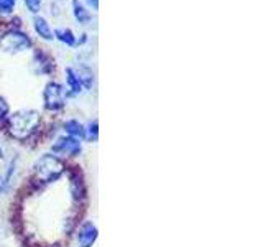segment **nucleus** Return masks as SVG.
Here are the masks:
<instances>
[{
	"label": "nucleus",
	"instance_id": "obj_1",
	"mask_svg": "<svg viewBox=\"0 0 263 247\" xmlns=\"http://www.w3.org/2000/svg\"><path fill=\"white\" fill-rule=\"evenodd\" d=\"M40 126V112L36 111H20L13 114L8 120V130L15 138H27Z\"/></svg>",
	"mask_w": 263,
	"mask_h": 247
},
{
	"label": "nucleus",
	"instance_id": "obj_2",
	"mask_svg": "<svg viewBox=\"0 0 263 247\" xmlns=\"http://www.w3.org/2000/svg\"><path fill=\"white\" fill-rule=\"evenodd\" d=\"M64 173V163L54 155H43L36 160L33 167V175L36 181L41 183H51L56 181Z\"/></svg>",
	"mask_w": 263,
	"mask_h": 247
},
{
	"label": "nucleus",
	"instance_id": "obj_3",
	"mask_svg": "<svg viewBox=\"0 0 263 247\" xmlns=\"http://www.w3.org/2000/svg\"><path fill=\"white\" fill-rule=\"evenodd\" d=\"M30 46H31L30 37L20 30H10L0 38V49L5 53H10V55L22 53L25 49H28Z\"/></svg>",
	"mask_w": 263,
	"mask_h": 247
},
{
	"label": "nucleus",
	"instance_id": "obj_4",
	"mask_svg": "<svg viewBox=\"0 0 263 247\" xmlns=\"http://www.w3.org/2000/svg\"><path fill=\"white\" fill-rule=\"evenodd\" d=\"M45 107L49 111H58L66 104V91L58 82H48L43 93Z\"/></svg>",
	"mask_w": 263,
	"mask_h": 247
},
{
	"label": "nucleus",
	"instance_id": "obj_5",
	"mask_svg": "<svg viewBox=\"0 0 263 247\" xmlns=\"http://www.w3.org/2000/svg\"><path fill=\"white\" fill-rule=\"evenodd\" d=\"M81 142L74 137H61L56 140V144L51 147V152L60 156H76L81 153Z\"/></svg>",
	"mask_w": 263,
	"mask_h": 247
},
{
	"label": "nucleus",
	"instance_id": "obj_6",
	"mask_svg": "<svg viewBox=\"0 0 263 247\" xmlns=\"http://www.w3.org/2000/svg\"><path fill=\"white\" fill-rule=\"evenodd\" d=\"M96 239H97V227L94 226V222L86 221L84 224L81 226L79 234H78L79 247H92Z\"/></svg>",
	"mask_w": 263,
	"mask_h": 247
},
{
	"label": "nucleus",
	"instance_id": "obj_7",
	"mask_svg": "<svg viewBox=\"0 0 263 247\" xmlns=\"http://www.w3.org/2000/svg\"><path fill=\"white\" fill-rule=\"evenodd\" d=\"M33 27H35V31L38 33V35L43 38V40H53L54 35H53V30L51 27H49L48 20L45 19V16H40L36 15L35 19H33Z\"/></svg>",
	"mask_w": 263,
	"mask_h": 247
},
{
	"label": "nucleus",
	"instance_id": "obj_8",
	"mask_svg": "<svg viewBox=\"0 0 263 247\" xmlns=\"http://www.w3.org/2000/svg\"><path fill=\"white\" fill-rule=\"evenodd\" d=\"M64 130H66V134H69V137L79 138V140L86 138V129L78 120H68L64 123Z\"/></svg>",
	"mask_w": 263,
	"mask_h": 247
},
{
	"label": "nucleus",
	"instance_id": "obj_9",
	"mask_svg": "<svg viewBox=\"0 0 263 247\" xmlns=\"http://www.w3.org/2000/svg\"><path fill=\"white\" fill-rule=\"evenodd\" d=\"M74 73H76V76L79 78L81 84L84 89H90L94 84V73L92 69H89L87 66H79L78 69H74Z\"/></svg>",
	"mask_w": 263,
	"mask_h": 247
},
{
	"label": "nucleus",
	"instance_id": "obj_10",
	"mask_svg": "<svg viewBox=\"0 0 263 247\" xmlns=\"http://www.w3.org/2000/svg\"><path fill=\"white\" fill-rule=\"evenodd\" d=\"M72 13L74 19H76L81 25H87L90 22V13L84 8L79 0H72Z\"/></svg>",
	"mask_w": 263,
	"mask_h": 247
},
{
	"label": "nucleus",
	"instance_id": "obj_11",
	"mask_svg": "<svg viewBox=\"0 0 263 247\" xmlns=\"http://www.w3.org/2000/svg\"><path fill=\"white\" fill-rule=\"evenodd\" d=\"M66 81H68L71 94H81L82 91H84L79 78L76 76V73H74V68H66Z\"/></svg>",
	"mask_w": 263,
	"mask_h": 247
},
{
	"label": "nucleus",
	"instance_id": "obj_12",
	"mask_svg": "<svg viewBox=\"0 0 263 247\" xmlns=\"http://www.w3.org/2000/svg\"><path fill=\"white\" fill-rule=\"evenodd\" d=\"M53 35H54V38L60 40L61 43L68 45V46L78 45V40H76V37H74L72 30H69V28H56Z\"/></svg>",
	"mask_w": 263,
	"mask_h": 247
},
{
	"label": "nucleus",
	"instance_id": "obj_13",
	"mask_svg": "<svg viewBox=\"0 0 263 247\" xmlns=\"http://www.w3.org/2000/svg\"><path fill=\"white\" fill-rule=\"evenodd\" d=\"M71 193H72V198L76 201H79V200L84 198L86 189H84V183H82V180L79 178V175H74L71 178Z\"/></svg>",
	"mask_w": 263,
	"mask_h": 247
},
{
	"label": "nucleus",
	"instance_id": "obj_14",
	"mask_svg": "<svg viewBox=\"0 0 263 247\" xmlns=\"http://www.w3.org/2000/svg\"><path fill=\"white\" fill-rule=\"evenodd\" d=\"M13 170H15V163L12 162L10 163V167H8V171H7V175H0V195H2L5 189H7V186H8V181H10V178H12V173H13Z\"/></svg>",
	"mask_w": 263,
	"mask_h": 247
},
{
	"label": "nucleus",
	"instance_id": "obj_15",
	"mask_svg": "<svg viewBox=\"0 0 263 247\" xmlns=\"http://www.w3.org/2000/svg\"><path fill=\"white\" fill-rule=\"evenodd\" d=\"M15 4H16V0H0V13L10 15L13 12Z\"/></svg>",
	"mask_w": 263,
	"mask_h": 247
},
{
	"label": "nucleus",
	"instance_id": "obj_16",
	"mask_svg": "<svg viewBox=\"0 0 263 247\" xmlns=\"http://www.w3.org/2000/svg\"><path fill=\"white\" fill-rule=\"evenodd\" d=\"M25 4H27L28 10L31 13H36V12H40L41 5H43V0H25Z\"/></svg>",
	"mask_w": 263,
	"mask_h": 247
},
{
	"label": "nucleus",
	"instance_id": "obj_17",
	"mask_svg": "<svg viewBox=\"0 0 263 247\" xmlns=\"http://www.w3.org/2000/svg\"><path fill=\"white\" fill-rule=\"evenodd\" d=\"M7 114H8V104H7L5 99L0 96V119L5 117Z\"/></svg>",
	"mask_w": 263,
	"mask_h": 247
},
{
	"label": "nucleus",
	"instance_id": "obj_18",
	"mask_svg": "<svg viewBox=\"0 0 263 247\" xmlns=\"http://www.w3.org/2000/svg\"><path fill=\"white\" fill-rule=\"evenodd\" d=\"M89 134H90V137H92L94 140H97V120L89 123Z\"/></svg>",
	"mask_w": 263,
	"mask_h": 247
},
{
	"label": "nucleus",
	"instance_id": "obj_19",
	"mask_svg": "<svg viewBox=\"0 0 263 247\" xmlns=\"http://www.w3.org/2000/svg\"><path fill=\"white\" fill-rule=\"evenodd\" d=\"M86 2H87V5L90 8H94V10H97V8H99V0H86Z\"/></svg>",
	"mask_w": 263,
	"mask_h": 247
},
{
	"label": "nucleus",
	"instance_id": "obj_20",
	"mask_svg": "<svg viewBox=\"0 0 263 247\" xmlns=\"http://www.w3.org/2000/svg\"><path fill=\"white\" fill-rule=\"evenodd\" d=\"M0 156H4V150H2V147H0Z\"/></svg>",
	"mask_w": 263,
	"mask_h": 247
}]
</instances>
